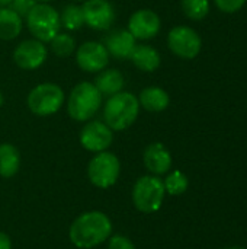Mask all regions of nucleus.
Segmentation results:
<instances>
[{
  "mask_svg": "<svg viewBox=\"0 0 247 249\" xmlns=\"http://www.w3.org/2000/svg\"><path fill=\"white\" fill-rule=\"evenodd\" d=\"M130 60L138 70L146 71V73L156 71L162 63V57L159 51L154 47L147 45V44H137Z\"/></svg>",
  "mask_w": 247,
  "mask_h": 249,
  "instance_id": "nucleus-16",
  "label": "nucleus"
},
{
  "mask_svg": "<svg viewBox=\"0 0 247 249\" xmlns=\"http://www.w3.org/2000/svg\"><path fill=\"white\" fill-rule=\"evenodd\" d=\"M108 51L109 55L118 58V60H130L137 39L132 36V34L128 29L118 28L111 31L102 42Z\"/></svg>",
  "mask_w": 247,
  "mask_h": 249,
  "instance_id": "nucleus-14",
  "label": "nucleus"
},
{
  "mask_svg": "<svg viewBox=\"0 0 247 249\" xmlns=\"http://www.w3.org/2000/svg\"><path fill=\"white\" fill-rule=\"evenodd\" d=\"M143 160L148 172L153 175H165L172 168V155L163 143H151L143 153Z\"/></svg>",
  "mask_w": 247,
  "mask_h": 249,
  "instance_id": "nucleus-15",
  "label": "nucleus"
},
{
  "mask_svg": "<svg viewBox=\"0 0 247 249\" xmlns=\"http://www.w3.org/2000/svg\"><path fill=\"white\" fill-rule=\"evenodd\" d=\"M74 1H83V0H74Z\"/></svg>",
  "mask_w": 247,
  "mask_h": 249,
  "instance_id": "nucleus-33",
  "label": "nucleus"
},
{
  "mask_svg": "<svg viewBox=\"0 0 247 249\" xmlns=\"http://www.w3.org/2000/svg\"><path fill=\"white\" fill-rule=\"evenodd\" d=\"M61 28L67 31H77L84 25L83 9L79 4H67L60 13Z\"/></svg>",
  "mask_w": 247,
  "mask_h": 249,
  "instance_id": "nucleus-21",
  "label": "nucleus"
},
{
  "mask_svg": "<svg viewBox=\"0 0 247 249\" xmlns=\"http://www.w3.org/2000/svg\"><path fill=\"white\" fill-rule=\"evenodd\" d=\"M229 249H243V248H229Z\"/></svg>",
  "mask_w": 247,
  "mask_h": 249,
  "instance_id": "nucleus-32",
  "label": "nucleus"
},
{
  "mask_svg": "<svg viewBox=\"0 0 247 249\" xmlns=\"http://www.w3.org/2000/svg\"><path fill=\"white\" fill-rule=\"evenodd\" d=\"M25 19L32 36L44 44L49 42L61 28L60 13L48 3H36Z\"/></svg>",
  "mask_w": 247,
  "mask_h": 249,
  "instance_id": "nucleus-4",
  "label": "nucleus"
},
{
  "mask_svg": "<svg viewBox=\"0 0 247 249\" xmlns=\"http://www.w3.org/2000/svg\"><path fill=\"white\" fill-rule=\"evenodd\" d=\"M165 196V184L156 175H144L138 178L132 188V203L138 212L146 214L160 210Z\"/></svg>",
  "mask_w": 247,
  "mask_h": 249,
  "instance_id": "nucleus-5",
  "label": "nucleus"
},
{
  "mask_svg": "<svg viewBox=\"0 0 247 249\" xmlns=\"http://www.w3.org/2000/svg\"><path fill=\"white\" fill-rule=\"evenodd\" d=\"M12 0H0V7H7Z\"/></svg>",
  "mask_w": 247,
  "mask_h": 249,
  "instance_id": "nucleus-29",
  "label": "nucleus"
},
{
  "mask_svg": "<svg viewBox=\"0 0 247 249\" xmlns=\"http://www.w3.org/2000/svg\"><path fill=\"white\" fill-rule=\"evenodd\" d=\"M48 55V50L44 42L32 38L25 39L13 50V61L22 70H36L41 67Z\"/></svg>",
  "mask_w": 247,
  "mask_h": 249,
  "instance_id": "nucleus-10",
  "label": "nucleus"
},
{
  "mask_svg": "<svg viewBox=\"0 0 247 249\" xmlns=\"http://www.w3.org/2000/svg\"><path fill=\"white\" fill-rule=\"evenodd\" d=\"M246 0H215L217 7L226 13H234L245 6Z\"/></svg>",
  "mask_w": 247,
  "mask_h": 249,
  "instance_id": "nucleus-26",
  "label": "nucleus"
},
{
  "mask_svg": "<svg viewBox=\"0 0 247 249\" xmlns=\"http://www.w3.org/2000/svg\"><path fill=\"white\" fill-rule=\"evenodd\" d=\"M35 4H36V0H12L9 7L23 19Z\"/></svg>",
  "mask_w": 247,
  "mask_h": 249,
  "instance_id": "nucleus-25",
  "label": "nucleus"
},
{
  "mask_svg": "<svg viewBox=\"0 0 247 249\" xmlns=\"http://www.w3.org/2000/svg\"><path fill=\"white\" fill-rule=\"evenodd\" d=\"M3 104H4V96H3V93L0 92V107H1Z\"/></svg>",
  "mask_w": 247,
  "mask_h": 249,
  "instance_id": "nucleus-30",
  "label": "nucleus"
},
{
  "mask_svg": "<svg viewBox=\"0 0 247 249\" xmlns=\"http://www.w3.org/2000/svg\"><path fill=\"white\" fill-rule=\"evenodd\" d=\"M79 140L83 149L92 153H99L109 149L114 142V131L103 121L90 120L82 128Z\"/></svg>",
  "mask_w": 247,
  "mask_h": 249,
  "instance_id": "nucleus-9",
  "label": "nucleus"
},
{
  "mask_svg": "<svg viewBox=\"0 0 247 249\" xmlns=\"http://www.w3.org/2000/svg\"><path fill=\"white\" fill-rule=\"evenodd\" d=\"M103 96L92 82L77 83L67 101V114L79 123L90 121L102 107Z\"/></svg>",
  "mask_w": 247,
  "mask_h": 249,
  "instance_id": "nucleus-3",
  "label": "nucleus"
},
{
  "mask_svg": "<svg viewBox=\"0 0 247 249\" xmlns=\"http://www.w3.org/2000/svg\"><path fill=\"white\" fill-rule=\"evenodd\" d=\"M167 45L170 51L179 58L192 60L199 54L202 41L195 29L185 25H179L170 29L167 35Z\"/></svg>",
  "mask_w": 247,
  "mask_h": 249,
  "instance_id": "nucleus-8",
  "label": "nucleus"
},
{
  "mask_svg": "<svg viewBox=\"0 0 247 249\" xmlns=\"http://www.w3.org/2000/svg\"><path fill=\"white\" fill-rule=\"evenodd\" d=\"M137 98H138L140 107H143L148 112H162L170 104L169 93L159 86H148L143 89Z\"/></svg>",
  "mask_w": 247,
  "mask_h": 249,
  "instance_id": "nucleus-18",
  "label": "nucleus"
},
{
  "mask_svg": "<svg viewBox=\"0 0 247 249\" xmlns=\"http://www.w3.org/2000/svg\"><path fill=\"white\" fill-rule=\"evenodd\" d=\"M51 50L52 53L60 58H67L76 51V41L70 34L58 32L51 41Z\"/></svg>",
  "mask_w": 247,
  "mask_h": 249,
  "instance_id": "nucleus-22",
  "label": "nucleus"
},
{
  "mask_svg": "<svg viewBox=\"0 0 247 249\" xmlns=\"http://www.w3.org/2000/svg\"><path fill=\"white\" fill-rule=\"evenodd\" d=\"M108 249H135V247L127 236L114 235V236H109Z\"/></svg>",
  "mask_w": 247,
  "mask_h": 249,
  "instance_id": "nucleus-27",
  "label": "nucleus"
},
{
  "mask_svg": "<svg viewBox=\"0 0 247 249\" xmlns=\"http://www.w3.org/2000/svg\"><path fill=\"white\" fill-rule=\"evenodd\" d=\"M163 184H165L166 193L170 194V196H182L183 193H186V190L189 187L188 177L181 171L170 172L166 177V179L163 181Z\"/></svg>",
  "mask_w": 247,
  "mask_h": 249,
  "instance_id": "nucleus-23",
  "label": "nucleus"
},
{
  "mask_svg": "<svg viewBox=\"0 0 247 249\" xmlns=\"http://www.w3.org/2000/svg\"><path fill=\"white\" fill-rule=\"evenodd\" d=\"M138 98L131 92H119L109 96L103 107L105 124L112 131H124L130 128L140 114Z\"/></svg>",
  "mask_w": 247,
  "mask_h": 249,
  "instance_id": "nucleus-2",
  "label": "nucleus"
},
{
  "mask_svg": "<svg viewBox=\"0 0 247 249\" xmlns=\"http://www.w3.org/2000/svg\"><path fill=\"white\" fill-rule=\"evenodd\" d=\"M36 1H41V3H48L49 0H36Z\"/></svg>",
  "mask_w": 247,
  "mask_h": 249,
  "instance_id": "nucleus-31",
  "label": "nucleus"
},
{
  "mask_svg": "<svg viewBox=\"0 0 247 249\" xmlns=\"http://www.w3.org/2000/svg\"><path fill=\"white\" fill-rule=\"evenodd\" d=\"M20 169V153L10 143L0 144V177L12 178Z\"/></svg>",
  "mask_w": 247,
  "mask_h": 249,
  "instance_id": "nucleus-20",
  "label": "nucleus"
},
{
  "mask_svg": "<svg viewBox=\"0 0 247 249\" xmlns=\"http://www.w3.org/2000/svg\"><path fill=\"white\" fill-rule=\"evenodd\" d=\"M64 90L51 82L36 85L26 98L28 108L38 117H49L60 111L64 104Z\"/></svg>",
  "mask_w": 247,
  "mask_h": 249,
  "instance_id": "nucleus-6",
  "label": "nucleus"
},
{
  "mask_svg": "<svg viewBox=\"0 0 247 249\" xmlns=\"http://www.w3.org/2000/svg\"><path fill=\"white\" fill-rule=\"evenodd\" d=\"M0 249H12V239L4 232H0Z\"/></svg>",
  "mask_w": 247,
  "mask_h": 249,
  "instance_id": "nucleus-28",
  "label": "nucleus"
},
{
  "mask_svg": "<svg viewBox=\"0 0 247 249\" xmlns=\"http://www.w3.org/2000/svg\"><path fill=\"white\" fill-rule=\"evenodd\" d=\"M162 28V22L159 15L151 9H140L135 10L128 20V31L132 34L135 39L147 41L154 38Z\"/></svg>",
  "mask_w": 247,
  "mask_h": 249,
  "instance_id": "nucleus-13",
  "label": "nucleus"
},
{
  "mask_svg": "<svg viewBox=\"0 0 247 249\" xmlns=\"http://www.w3.org/2000/svg\"><path fill=\"white\" fill-rule=\"evenodd\" d=\"M98 90L100 92L102 96H114L119 92H122L124 85H125V79L122 76V73L116 69H103L102 71L98 73L95 83H93Z\"/></svg>",
  "mask_w": 247,
  "mask_h": 249,
  "instance_id": "nucleus-17",
  "label": "nucleus"
},
{
  "mask_svg": "<svg viewBox=\"0 0 247 249\" xmlns=\"http://www.w3.org/2000/svg\"><path fill=\"white\" fill-rule=\"evenodd\" d=\"M23 19L9 6L0 7V39L10 41L20 35Z\"/></svg>",
  "mask_w": 247,
  "mask_h": 249,
  "instance_id": "nucleus-19",
  "label": "nucleus"
},
{
  "mask_svg": "<svg viewBox=\"0 0 247 249\" xmlns=\"http://www.w3.org/2000/svg\"><path fill=\"white\" fill-rule=\"evenodd\" d=\"M77 66L87 73H99L106 69L109 63V54L102 42L86 41L76 51Z\"/></svg>",
  "mask_w": 247,
  "mask_h": 249,
  "instance_id": "nucleus-11",
  "label": "nucleus"
},
{
  "mask_svg": "<svg viewBox=\"0 0 247 249\" xmlns=\"http://www.w3.org/2000/svg\"><path fill=\"white\" fill-rule=\"evenodd\" d=\"M112 233V222L103 212H86L80 214L70 226L68 238L74 247L80 249H92L106 239Z\"/></svg>",
  "mask_w": 247,
  "mask_h": 249,
  "instance_id": "nucleus-1",
  "label": "nucleus"
},
{
  "mask_svg": "<svg viewBox=\"0 0 247 249\" xmlns=\"http://www.w3.org/2000/svg\"><path fill=\"white\" fill-rule=\"evenodd\" d=\"M121 174V162L118 156L112 152H99L96 153L87 166L89 181L102 190L111 188L116 184Z\"/></svg>",
  "mask_w": 247,
  "mask_h": 249,
  "instance_id": "nucleus-7",
  "label": "nucleus"
},
{
  "mask_svg": "<svg viewBox=\"0 0 247 249\" xmlns=\"http://www.w3.org/2000/svg\"><path fill=\"white\" fill-rule=\"evenodd\" d=\"M181 4H182L183 13L192 20H201L210 12L208 0H182Z\"/></svg>",
  "mask_w": 247,
  "mask_h": 249,
  "instance_id": "nucleus-24",
  "label": "nucleus"
},
{
  "mask_svg": "<svg viewBox=\"0 0 247 249\" xmlns=\"http://www.w3.org/2000/svg\"><path fill=\"white\" fill-rule=\"evenodd\" d=\"M82 9L84 25L95 31L109 29L116 18L114 6L108 0H84Z\"/></svg>",
  "mask_w": 247,
  "mask_h": 249,
  "instance_id": "nucleus-12",
  "label": "nucleus"
}]
</instances>
